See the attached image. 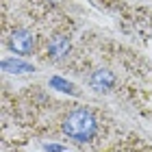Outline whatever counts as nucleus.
<instances>
[{
    "mask_svg": "<svg viewBox=\"0 0 152 152\" xmlns=\"http://www.w3.org/2000/svg\"><path fill=\"white\" fill-rule=\"evenodd\" d=\"M63 130L67 137H72L76 141H87L96 135V120L87 109H76L74 113L67 115Z\"/></svg>",
    "mask_w": 152,
    "mask_h": 152,
    "instance_id": "obj_1",
    "label": "nucleus"
},
{
    "mask_svg": "<svg viewBox=\"0 0 152 152\" xmlns=\"http://www.w3.org/2000/svg\"><path fill=\"white\" fill-rule=\"evenodd\" d=\"M9 46H11V50L18 52V54H28L33 50V35L28 31H15L11 35Z\"/></svg>",
    "mask_w": 152,
    "mask_h": 152,
    "instance_id": "obj_2",
    "label": "nucleus"
},
{
    "mask_svg": "<svg viewBox=\"0 0 152 152\" xmlns=\"http://www.w3.org/2000/svg\"><path fill=\"white\" fill-rule=\"evenodd\" d=\"M113 83H115V78H113V74L109 70H98V72H94V76H91V85H94V89H98V91L111 89Z\"/></svg>",
    "mask_w": 152,
    "mask_h": 152,
    "instance_id": "obj_3",
    "label": "nucleus"
},
{
    "mask_svg": "<svg viewBox=\"0 0 152 152\" xmlns=\"http://www.w3.org/2000/svg\"><path fill=\"white\" fill-rule=\"evenodd\" d=\"M48 52H50L52 59H63L65 54L70 52V41H67V37L57 35V37L50 41V48H48Z\"/></svg>",
    "mask_w": 152,
    "mask_h": 152,
    "instance_id": "obj_4",
    "label": "nucleus"
},
{
    "mask_svg": "<svg viewBox=\"0 0 152 152\" xmlns=\"http://www.w3.org/2000/svg\"><path fill=\"white\" fill-rule=\"evenodd\" d=\"M2 70L4 72H15V74H24V72H35V67L31 63H24V61L18 59H7L2 61Z\"/></svg>",
    "mask_w": 152,
    "mask_h": 152,
    "instance_id": "obj_5",
    "label": "nucleus"
},
{
    "mask_svg": "<svg viewBox=\"0 0 152 152\" xmlns=\"http://www.w3.org/2000/svg\"><path fill=\"white\" fill-rule=\"evenodd\" d=\"M50 85H52V87H57L59 91H65V94H76V89H74L72 83H67V80H63V78H59V76L50 78Z\"/></svg>",
    "mask_w": 152,
    "mask_h": 152,
    "instance_id": "obj_6",
    "label": "nucleus"
},
{
    "mask_svg": "<svg viewBox=\"0 0 152 152\" xmlns=\"http://www.w3.org/2000/svg\"><path fill=\"white\" fill-rule=\"evenodd\" d=\"M46 150H48V152H61L63 148H61V146H54V143H52V146H50V143H46Z\"/></svg>",
    "mask_w": 152,
    "mask_h": 152,
    "instance_id": "obj_7",
    "label": "nucleus"
}]
</instances>
